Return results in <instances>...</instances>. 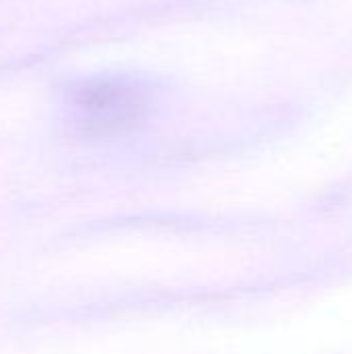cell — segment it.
<instances>
[{
  "label": "cell",
  "instance_id": "obj_1",
  "mask_svg": "<svg viewBox=\"0 0 352 354\" xmlns=\"http://www.w3.org/2000/svg\"><path fill=\"white\" fill-rule=\"evenodd\" d=\"M147 102L145 87L124 77L81 83L71 95L73 112L89 127H116L137 118Z\"/></svg>",
  "mask_w": 352,
  "mask_h": 354
}]
</instances>
